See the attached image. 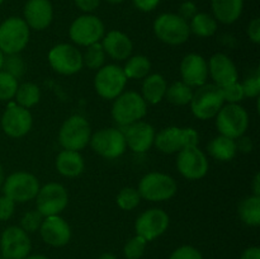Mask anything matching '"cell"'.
<instances>
[{
  "instance_id": "6da1fadb",
  "label": "cell",
  "mask_w": 260,
  "mask_h": 259,
  "mask_svg": "<svg viewBox=\"0 0 260 259\" xmlns=\"http://www.w3.org/2000/svg\"><path fill=\"white\" fill-rule=\"evenodd\" d=\"M146 113L147 103L144 101L141 94L134 90L119 94L112 106V117L119 126L123 127L141 121Z\"/></svg>"
},
{
  "instance_id": "7a4b0ae2",
  "label": "cell",
  "mask_w": 260,
  "mask_h": 259,
  "mask_svg": "<svg viewBox=\"0 0 260 259\" xmlns=\"http://www.w3.org/2000/svg\"><path fill=\"white\" fill-rule=\"evenodd\" d=\"M223 95L220 86L216 84H203L193 91L190 109L194 117L202 121L213 118L223 107Z\"/></svg>"
},
{
  "instance_id": "3957f363",
  "label": "cell",
  "mask_w": 260,
  "mask_h": 259,
  "mask_svg": "<svg viewBox=\"0 0 260 259\" xmlns=\"http://www.w3.org/2000/svg\"><path fill=\"white\" fill-rule=\"evenodd\" d=\"M30 28L23 18L10 17L0 24V51L4 55L19 53L29 42Z\"/></svg>"
},
{
  "instance_id": "277c9868",
  "label": "cell",
  "mask_w": 260,
  "mask_h": 259,
  "mask_svg": "<svg viewBox=\"0 0 260 259\" xmlns=\"http://www.w3.org/2000/svg\"><path fill=\"white\" fill-rule=\"evenodd\" d=\"M200 136L197 131L190 127H167L155 135L154 145L164 154H175L185 147L198 146Z\"/></svg>"
},
{
  "instance_id": "5b68a950",
  "label": "cell",
  "mask_w": 260,
  "mask_h": 259,
  "mask_svg": "<svg viewBox=\"0 0 260 259\" xmlns=\"http://www.w3.org/2000/svg\"><path fill=\"white\" fill-rule=\"evenodd\" d=\"M137 190L144 200L151 202H162L174 197L178 190V185L174 178L170 175L152 172L142 177Z\"/></svg>"
},
{
  "instance_id": "8992f818",
  "label": "cell",
  "mask_w": 260,
  "mask_h": 259,
  "mask_svg": "<svg viewBox=\"0 0 260 259\" xmlns=\"http://www.w3.org/2000/svg\"><path fill=\"white\" fill-rule=\"evenodd\" d=\"M154 33L167 45H182L189 38V23L174 13H164L155 19Z\"/></svg>"
},
{
  "instance_id": "52a82bcc",
  "label": "cell",
  "mask_w": 260,
  "mask_h": 259,
  "mask_svg": "<svg viewBox=\"0 0 260 259\" xmlns=\"http://www.w3.org/2000/svg\"><path fill=\"white\" fill-rule=\"evenodd\" d=\"M216 127L220 135L238 140L249 127V114L240 104L223 106L216 114Z\"/></svg>"
},
{
  "instance_id": "ba28073f",
  "label": "cell",
  "mask_w": 260,
  "mask_h": 259,
  "mask_svg": "<svg viewBox=\"0 0 260 259\" xmlns=\"http://www.w3.org/2000/svg\"><path fill=\"white\" fill-rule=\"evenodd\" d=\"M90 124L84 117L71 116L66 119L58 132V141L65 150L80 151L90 142Z\"/></svg>"
},
{
  "instance_id": "9c48e42d",
  "label": "cell",
  "mask_w": 260,
  "mask_h": 259,
  "mask_svg": "<svg viewBox=\"0 0 260 259\" xmlns=\"http://www.w3.org/2000/svg\"><path fill=\"white\" fill-rule=\"evenodd\" d=\"M127 80L128 79L126 78L121 66L109 63L96 70V75L94 78V88L99 96L111 101L123 93Z\"/></svg>"
},
{
  "instance_id": "30bf717a",
  "label": "cell",
  "mask_w": 260,
  "mask_h": 259,
  "mask_svg": "<svg viewBox=\"0 0 260 259\" xmlns=\"http://www.w3.org/2000/svg\"><path fill=\"white\" fill-rule=\"evenodd\" d=\"M40 188L37 177L27 172L13 173L3 183L4 196L15 203H25L35 200Z\"/></svg>"
},
{
  "instance_id": "8fae6325",
  "label": "cell",
  "mask_w": 260,
  "mask_h": 259,
  "mask_svg": "<svg viewBox=\"0 0 260 259\" xmlns=\"http://www.w3.org/2000/svg\"><path fill=\"white\" fill-rule=\"evenodd\" d=\"M71 41L79 46H88L98 43L106 35V27L101 18L93 14H84L76 18L69 29Z\"/></svg>"
},
{
  "instance_id": "7c38bea8",
  "label": "cell",
  "mask_w": 260,
  "mask_h": 259,
  "mask_svg": "<svg viewBox=\"0 0 260 259\" xmlns=\"http://www.w3.org/2000/svg\"><path fill=\"white\" fill-rule=\"evenodd\" d=\"M68 203V190L60 183H47L40 188L36 196L37 211L43 217L60 215L66 208Z\"/></svg>"
},
{
  "instance_id": "4fadbf2b",
  "label": "cell",
  "mask_w": 260,
  "mask_h": 259,
  "mask_svg": "<svg viewBox=\"0 0 260 259\" xmlns=\"http://www.w3.org/2000/svg\"><path fill=\"white\" fill-rule=\"evenodd\" d=\"M48 62L56 73L61 75H74L83 69V55L75 46L60 43L50 50Z\"/></svg>"
},
{
  "instance_id": "5bb4252c",
  "label": "cell",
  "mask_w": 260,
  "mask_h": 259,
  "mask_svg": "<svg viewBox=\"0 0 260 259\" xmlns=\"http://www.w3.org/2000/svg\"><path fill=\"white\" fill-rule=\"evenodd\" d=\"M90 146L94 151L106 159H116L127 149L123 132L118 128H102L91 135Z\"/></svg>"
},
{
  "instance_id": "9a60e30c",
  "label": "cell",
  "mask_w": 260,
  "mask_h": 259,
  "mask_svg": "<svg viewBox=\"0 0 260 259\" xmlns=\"http://www.w3.org/2000/svg\"><path fill=\"white\" fill-rule=\"evenodd\" d=\"M169 222V215L165 211L160 208H150L137 217L135 222L136 235L141 236L146 241L155 240L168 230Z\"/></svg>"
},
{
  "instance_id": "2e32d148",
  "label": "cell",
  "mask_w": 260,
  "mask_h": 259,
  "mask_svg": "<svg viewBox=\"0 0 260 259\" xmlns=\"http://www.w3.org/2000/svg\"><path fill=\"white\" fill-rule=\"evenodd\" d=\"M177 168L187 179L198 180L208 172L207 156L198 146L185 147L178 152Z\"/></svg>"
},
{
  "instance_id": "e0dca14e",
  "label": "cell",
  "mask_w": 260,
  "mask_h": 259,
  "mask_svg": "<svg viewBox=\"0 0 260 259\" xmlns=\"http://www.w3.org/2000/svg\"><path fill=\"white\" fill-rule=\"evenodd\" d=\"M32 245L28 234L19 226H9L0 238L2 255L5 259H24L29 255Z\"/></svg>"
},
{
  "instance_id": "ac0fdd59",
  "label": "cell",
  "mask_w": 260,
  "mask_h": 259,
  "mask_svg": "<svg viewBox=\"0 0 260 259\" xmlns=\"http://www.w3.org/2000/svg\"><path fill=\"white\" fill-rule=\"evenodd\" d=\"M32 124L33 118L30 112L18 104H9L3 113L2 128L10 137L19 139L25 136L32 128Z\"/></svg>"
},
{
  "instance_id": "d6986e66",
  "label": "cell",
  "mask_w": 260,
  "mask_h": 259,
  "mask_svg": "<svg viewBox=\"0 0 260 259\" xmlns=\"http://www.w3.org/2000/svg\"><path fill=\"white\" fill-rule=\"evenodd\" d=\"M123 136L126 145L137 154L146 152L154 145L155 128L150 123L144 121L135 122V123L124 126Z\"/></svg>"
},
{
  "instance_id": "ffe728a7",
  "label": "cell",
  "mask_w": 260,
  "mask_h": 259,
  "mask_svg": "<svg viewBox=\"0 0 260 259\" xmlns=\"http://www.w3.org/2000/svg\"><path fill=\"white\" fill-rule=\"evenodd\" d=\"M40 233L42 240L55 248L66 245L71 239L70 226L60 215L43 218Z\"/></svg>"
},
{
  "instance_id": "44dd1931",
  "label": "cell",
  "mask_w": 260,
  "mask_h": 259,
  "mask_svg": "<svg viewBox=\"0 0 260 259\" xmlns=\"http://www.w3.org/2000/svg\"><path fill=\"white\" fill-rule=\"evenodd\" d=\"M180 75L190 88L206 84L208 78V63L203 56L198 53H189L180 62Z\"/></svg>"
},
{
  "instance_id": "7402d4cb",
  "label": "cell",
  "mask_w": 260,
  "mask_h": 259,
  "mask_svg": "<svg viewBox=\"0 0 260 259\" xmlns=\"http://www.w3.org/2000/svg\"><path fill=\"white\" fill-rule=\"evenodd\" d=\"M24 22L35 30H43L53 19V8L50 0H28L23 9Z\"/></svg>"
},
{
  "instance_id": "603a6c76",
  "label": "cell",
  "mask_w": 260,
  "mask_h": 259,
  "mask_svg": "<svg viewBox=\"0 0 260 259\" xmlns=\"http://www.w3.org/2000/svg\"><path fill=\"white\" fill-rule=\"evenodd\" d=\"M207 63L208 74H210L211 78L215 81L213 84H216L220 88L238 81V69H236L233 60L228 55H225V53H215L210 58V62Z\"/></svg>"
},
{
  "instance_id": "cb8c5ba5",
  "label": "cell",
  "mask_w": 260,
  "mask_h": 259,
  "mask_svg": "<svg viewBox=\"0 0 260 259\" xmlns=\"http://www.w3.org/2000/svg\"><path fill=\"white\" fill-rule=\"evenodd\" d=\"M102 46L109 57L117 61H124L131 56L134 45L126 33L121 30H111L102 38Z\"/></svg>"
},
{
  "instance_id": "d4e9b609",
  "label": "cell",
  "mask_w": 260,
  "mask_h": 259,
  "mask_svg": "<svg viewBox=\"0 0 260 259\" xmlns=\"http://www.w3.org/2000/svg\"><path fill=\"white\" fill-rule=\"evenodd\" d=\"M213 18L223 24H233L240 18L244 0H211Z\"/></svg>"
},
{
  "instance_id": "484cf974",
  "label": "cell",
  "mask_w": 260,
  "mask_h": 259,
  "mask_svg": "<svg viewBox=\"0 0 260 259\" xmlns=\"http://www.w3.org/2000/svg\"><path fill=\"white\" fill-rule=\"evenodd\" d=\"M84 168H85V163L79 151L62 150L56 157V169L63 177H78L83 173Z\"/></svg>"
},
{
  "instance_id": "4316f807",
  "label": "cell",
  "mask_w": 260,
  "mask_h": 259,
  "mask_svg": "<svg viewBox=\"0 0 260 259\" xmlns=\"http://www.w3.org/2000/svg\"><path fill=\"white\" fill-rule=\"evenodd\" d=\"M168 83L160 74H151L144 79L141 96L149 104H157L165 98Z\"/></svg>"
},
{
  "instance_id": "83f0119b",
  "label": "cell",
  "mask_w": 260,
  "mask_h": 259,
  "mask_svg": "<svg viewBox=\"0 0 260 259\" xmlns=\"http://www.w3.org/2000/svg\"><path fill=\"white\" fill-rule=\"evenodd\" d=\"M207 150L211 156L215 157L218 161H230L238 152L235 140L222 136V135H218L217 137L211 140L210 144L207 145Z\"/></svg>"
},
{
  "instance_id": "f1b7e54d",
  "label": "cell",
  "mask_w": 260,
  "mask_h": 259,
  "mask_svg": "<svg viewBox=\"0 0 260 259\" xmlns=\"http://www.w3.org/2000/svg\"><path fill=\"white\" fill-rule=\"evenodd\" d=\"M239 216L241 221L249 226L260 225V197L249 196L244 198L239 205Z\"/></svg>"
},
{
  "instance_id": "f546056e",
  "label": "cell",
  "mask_w": 260,
  "mask_h": 259,
  "mask_svg": "<svg viewBox=\"0 0 260 259\" xmlns=\"http://www.w3.org/2000/svg\"><path fill=\"white\" fill-rule=\"evenodd\" d=\"M217 27V20L208 13H197L189 23L190 32L202 38H207L215 35Z\"/></svg>"
},
{
  "instance_id": "4dcf8cb0",
  "label": "cell",
  "mask_w": 260,
  "mask_h": 259,
  "mask_svg": "<svg viewBox=\"0 0 260 259\" xmlns=\"http://www.w3.org/2000/svg\"><path fill=\"white\" fill-rule=\"evenodd\" d=\"M122 69H123V73L127 79L139 80V79H145L147 75H150L151 62L144 55L129 56L124 68Z\"/></svg>"
},
{
  "instance_id": "1f68e13d",
  "label": "cell",
  "mask_w": 260,
  "mask_h": 259,
  "mask_svg": "<svg viewBox=\"0 0 260 259\" xmlns=\"http://www.w3.org/2000/svg\"><path fill=\"white\" fill-rule=\"evenodd\" d=\"M193 96V90L184 81H175L168 86L165 99L174 106H187L190 103Z\"/></svg>"
},
{
  "instance_id": "d6a6232c",
  "label": "cell",
  "mask_w": 260,
  "mask_h": 259,
  "mask_svg": "<svg viewBox=\"0 0 260 259\" xmlns=\"http://www.w3.org/2000/svg\"><path fill=\"white\" fill-rule=\"evenodd\" d=\"M14 98L18 106L28 109L40 102L41 90L35 83H23L22 85H18Z\"/></svg>"
},
{
  "instance_id": "836d02e7",
  "label": "cell",
  "mask_w": 260,
  "mask_h": 259,
  "mask_svg": "<svg viewBox=\"0 0 260 259\" xmlns=\"http://www.w3.org/2000/svg\"><path fill=\"white\" fill-rule=\"evenodd\" d=\"M106 56L102 43H93L86 47L85 53L83 55V66H86L90 70H99L102 66H104Z\"/></svg>"
},
{
  "instance_id": "e575fe53",
  "label": "cell",
  "mask_w": 260,
  "mask_h": 259,
  "mask_svg": "<svg viewBox=\"0 0 260 259\" xmlns=\"http://www.w3.org/2000/svg\"><path fill=\"white\" fill-rule=\"evenodd\" d=\"M141 202V196L136 188L124 187L117 195V205L123 211H131Z\"/></svg>"
},
{
  "instance_id": "d590c367",
  "label": "cell",
  "mask_w": 260,
  "mask_h": 259,
  "mask_svg": "<svg viewBox=\"0 0 260 259\" xmlns=\"http://www.w3.org/2000/svg\"><path fill=\"white\" fill-rule=\"evenodd\" d=\"M3 71L10 74L13 78H22L25 73V65L22 56L19 53H12V55L4 56V62H3Z\"/></svg>"
},
{
  "instance_id": "8d00e7d4",
  "label": "cell",
  "mask_w": 260,
  "mask_h": 259,
  "mask_svg": "<svg viewBox=\"0 0 260 259\" xmlns=\"http://www.w3.org/2000/svg\"><path fill=\"white\" fill-rule=\"evenodd\" d=\"M18 80L10 74L0 70V101H10L15 96Z\"/></svg>"
},
{
  "instance_id": "74e56055",
  "label": "cell",
  "mask_w": 260,
  "mask_h": 259,
  "mask_svg": "<svg viewBox=\"0 0 260 259\" xmlns=\"http://www.w3.org/2000/svg\"><path fill=\"white\" fill-rule=\"evenodd\" d=\"M147 241L145 240L141 236L136 235L132 239H129L126 243L123 249L124 256L127 259H140L145 253V249H146Z\"/></svg>"
},
{
  "instance_id": "f35d334b",
  "label": "cell",
  "mask_w": 260,
  "mask_h": 259,
  "mask_svg": "<svg viewBox=\"0 0 260 259\" xmlns=\"http://www.w3.org/2000/svg\"><path fill=\"white\" fill-rule=\"evenodd\" d=\"M43 216L38 212L37 210L28 211L23 215L22 220H20V228L25 231V233H36L40 230L41 225H42Z\"/></svg>"
},
{
  "instance_id": "ab89813d",
  "label": "cell",
  "mask_w": 260,
  "mask_h": 259,
  "mask_svg": "<svg viewBox=\"0 0 260 259\" xmlns=\"http://www.w3.org/2000/svg\"><path fill=\"white\" fill-rule=\"evenodd\" d=\"M221 90H222L223 101L228 102L229 104H239L245 98L243 85H241V83H239V80L235 81V83L229 84V85L222 86Z\"/></svg>"
},
{
  "instance_id": "60d3db41",
  "label": "cell",
  "mask_w": 260,
  "mask_h": 259,
  "mask_svg": "<svg viewBox=\"0 0 260 259\" xmlns=\"http://www.w3.org/2000/svg\"><path fill=\"white\" fill-rule=\"evenodd\" d=\"M241 85L245 98H258L260 94V75L258 71L254 75L246 78Z\"/></svg>"
},
{
  "instance_id": "b9f144b4",
  "label": "cell",
  "mask_w": 260,
  "mask_h": 259,
  "mask_svg": "<svg viewBox=\"0 0 260 259\" xmlns=\"http://www.w3.org/2000/svg\"><path fill=\"white\" fill-rule=\"evenodd\" d=\"M169 259H203V256L198 249L190 245H183L175 249Z\"/></svg>"
},
{
  "instance_id": "7bdbcfd3",
  "label": "cell",
  "mask_w": 260,
  "mask_h": 259,
  "mask_svg": "<svg viewBox=\"0 0 260 259\" xmlns=\"http://www.w3.org/2000/svg\"><path fill=\"white\" fill-rule=\"evenodd\" d=\"M15 202L7 196L0 197V221H7L14 213Z\"/></svg>"
},
{
  "instance_id": "ee69618b",
  "label": "cell",
  "mask_w": 260,
  "mask_h": 259,
  "mask_svg": "<svg viewBox=\"0 0 260 259\" xmlns=\"http://www.w3.org/2000/svg\"><path fill=\"white\" fill-rule=\"evenodd\" d=\"M197 13V7L193 2H184L178 8V15L187 22H189Z\"/></svg>"
},
{
  "instance_id": "f6af8a7d",
  "label": "cell",
  "mask_w": 260,
  "mask_h": 259,
  "mask_svg": "<svg viewBox=\"0 0 260 259\" xmlns=\"http://www.w3.org/2000/svg\"><path fill=\"white\" fill-rule=\"evenodd\" d=\"M246 33H248V37L251 42L254 43H260V19L259 18H254L248 25V29H246Z\"/></svg>"
},
{
  "instance_id": "bcb514c9",
  "label": "cell",
  "mask_w": 260,
  "mask_h": 259,
  "mask_svg": "<svg viewBox=\"0 0 260 259\" xmlns=\"http://www.w3.org/2000/svg\"><path fill=\"white\" fill-rule=\"evenodd\" d=\"M74 2H75L76 7L86 14L96 10L101 5V0H74Z\"/></svg>"
},
{
  "instance_id": "7dc6e473",
  "label": "cell",
  "mask_w": 260,
  "mask_h": 259,
  "mask_svg": "<svg viewBox=\"0 0 260 259\" xmlns=\"http://www.w3.org/2000/svg\"><path fill=\"white\" fill-rule=\"evenodd\" d=\"M132 2H134L135 7L141 12H152L154 9H156L160 0H132Z\"/></svg>"
},
{
  "instance_id": "c3c4849f",
  "label": "cell",
  "mask_w": 260,
  "mask_h": 259,
  "mask_svg": "<svg viewBox=\"0 0 260 259\" xmlns=\"http://www.w3.org/2000/svg\"><path fill=\"white\" fill-rule=\"evenodd\" d=\"M239 141L236 142V147L238 150H241L243 152H250L253 150V142H251V139L249 137H239Z\"/></svg>"
},
{
  "instance_id": "681fc988",
  "label": "cell",
  "mask_w": 260,
  "mask_h": 259,
  "mask_svg": "<svg viewBox=\"0 0 260 259\" xmlns=\"http://www.w3.org/2000/svg\"><path fill=\"white\" fill-rule=\"evenodd\" d=\"M240 259H260V249L258 246H250L245 249Z\"/></svg>"
},
{
  "instance_id": "f907efd6",
  "label": "cell",
  "mask_w": 260,
  "mask_h": 259,
  "mask_svg": "<svg viewBox=\"0 0 260 259\" xmlns=\"http://www.w3.org/2000/svg\"><path fill=\"white\" fill-rule=\"evenodd\" d=\"M253 192H254V196H259L260 197V174L258 173V174L255 175V178H254L253 180Z\"/></svg>"
},
{
  "instance_id": "816d5d0a",
  "label": "cell",
  "mask_w": 260,
  "mask_h": 259,
  "mask_svg": "<svg viewBox=\"0 0 260 259\" xmlns=\"http://www.w3.org/2000/svg\"><path fill=\"white\" fill-rule=\"evenodd\" d=\"M98 259H117V256L112 253H103Z\"/></svg>"
},
{
  "instance_id": "f5cc1de1",
  "label": "cell",
  "mask_w": 260,
  "mask_h": 259,
  "mask_svg": "<svg viewBox=\"0 0 260 259\" xmlns=\"http://www.w3.org/2000/svg\"><path fill=\"white\" fill-rule=\"evenodd\" d=\"M24 259H48V258H47V256H45V255H41V254H36V255L25 256Z\"/></svg>"
},
{
  "instance_id": "db71d44e",
  "label": "cell",
  "mask_w": 260,
  "mask_h": 259,
  "mask_svg": "<svg viewBox=\"0 0 260 259\" xmlns=\"http://www.w3.org/2000/svg\"><path fill=\"white\" fill-rule=\"evenodd\" d=\"M5 180V175H4V169H3V165L0 164V187L3 185V183H4Z\"/></svg>"
},
{
  "instance_id": "11a10c76",
  "label": "cell",
  "mask_w": 260,
  "mask_h": 259,
  "mask_svg": "<svg viewBox=\"0 0 260 259\" xmlns=\"http://www.w3.org/2000/svg\"><path fill=\"white\" fill-rule=\"evenodd\" d=\"M3 62H4V53L0 51V70H2V68H3Z\"/></svg>"
},
{
  "instance_id": "9f6ffc18",
  "label": "cell",
  "mask_w": 260,
  "mask_h": 259,
  "mask_svg": "<svg viewBox=\"0 0 260 259\" xmlns=\"http://www.w3.org/2000/svg\"><path fill=\"white\" fill-rule=\"evenodd\" d=\"M108 3H111V4H121V3H123L124 0H107Z\"/></svg>"
},
{
  "instance_id": "6f0895ef",
  "label": "cell",
  "mask_w": 260,
  "mask_h": 259,
  "mask_svg": "<svg viewBox=\"0 0 260 259\" xmlns=\"http://www.w3.org/2000/svg\"><path fill=\"white\" fill-rule=\"evenodd\" d=\"M4 2H5V0H0V5H2Z\"/></svg>"
},
{
  "instance_id": "680465c9",
  "label": "cell",
  "mask_w": 260,
  "mask_h": 259,
  "mask_svg": "<svg viewBox=\"0 0 260 259\" xmlns=\"http://www.w3.org/2000/svg\"><path fill=\"white\" fill-rule=\"evenodd\" d=\"M0 259H5V258H4V256H3V255H2V256H0Z\"/></svg>"
}]
</instances>
